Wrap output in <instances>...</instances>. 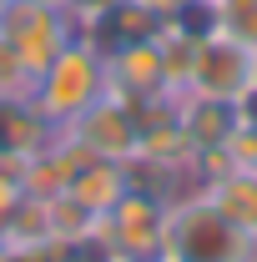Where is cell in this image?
<instances>
[{"mask_svg": "<svg viewBox=\"0 0 257 262\" xmlns=\"http://www.w3.org/2000/svg\"><path fill=\"white\" fill-rule=\"evenodd\" d=\"M161 262H257V242L232 227L202 192H192L172 207Z\"/></svg>", "mask_w": 257, "mask_h": 262, "instance_id": "1", "label": "cell"}, {"mask_svg": "<svg viewBox=\"0 0 257 262\" xmlns=\"http://www.w3.org/2000/svg\"><path fill=\"white\" fill-rule=\"evenodd\" d=\"M96 96H106V66H101V51L86 35H76L61 56L31 81V101L40 106V116L51 126H71Z\"/></svg>", "mask_w": 257, "mask_h": 262, "instance_id": "2", "label": "cell"}, {"mask_svg": "<svg viewBox=\"0 0 257 262\" xmlns=\"http://www.w3.org/2000/svg\"><path fill=\"white\" fill-rule=\"evenodd\" d=\"M166 227H172V202L131 187L121 192V202L101 217V247L111 257H126V262H161L166 252Z\"/></svg>", "mask_w": 257, "mask_h": 262, "instance_id": "3", "label": "cell"}, {"mask_svg": "<svg viewBox=\"0 0 257 262\" xmlns=\"http://www.w3.org/2000/svg\"><path fill=\"white\" fill-rule=\"evenodd\" d=\"M0 35L15 46L26 76L35 81L76 40V26L61 10V0H0Z\"/></svg>", "mask_w": 257, "mask_h": 262, "instance_id": "4", "label": "cell"}, {"mask_svg": "<svg viewBox=\"0 0 257 262\" xmlns=\"http://www.w3.org/2000/svg\"><path fill=\"white\" fill-rule=\"evenodd\" d=\"M252 81H257V51H247V46H237V40H227V35H217V31L197 40L192 86H187V91L237 101Z\"/></svg>", "mask_w": 257, "mask_h": 262, "instance_id": "5", "label": "cell"}, {"mask_svg": "<svg viewBox=\"0 0 257 262\" xmlns=\"http://www.w3.org/2000/svg\"><path fill=\"white\" fill-rule=\"evenodd\" d=\"M61 131H71L91 157H101V162H121V166L136 157V141H141V131H136V121H131V111L116 96H96L76 121H71V126H61Z\"/></svg>", "mask_w": 257, "mask_h": 262, "instance_id": "6", "label": "cell"}, {"mask_svg": "<svg viewBox=\"0 0 257 262\" xmlns=\"http://www.w3.org/2000/svg\"><path fill=\"white\" fill-rule=\"evenodd\" d=\"M101 66H106V96H116L121 106L166 96L157 40H131V46H116V51H101Z\"/></svg>", "mask_w": 257, "mask_h": 262, "instance_id": "7", "label": "cell"}, {"mask_svg": "<svg viewBox=\"0 0 257 262\" xmlns=\"http://www.w3.org/2000/svg\"><path fill=\"white\" fill-rule=\"evenodd\" d=\"M56 131L61 126H51L40 116V106L31 101V91H0V162L20 166L26 157L46 151L56 141Z\"/></svg>", "mask_w": 257, "mask_h": 262, "instance_id": "8", "label": "cell"}, {"mask_svg": "<svg viewBox=\"0 0 257 262\" xmlns=\"http://www.w3.org/2000/svg\"><path fill=\"white\" fill-rule=\"evenodd\" d=\"M177 121H182V131L192 136L197 151L227 146V136L242 126V116H237V101L202 96V91H182V96H177Z\"/></svg>", "mask_w": 257, "mask_h": 262, "instance_id": "9", "label": "cell"}, {"mask_svg": "<svg viewBox=\"0 0 257 262\" xmlns=\"http://www.w3.org/2000/svg\"><path fill=\"white\" fill-rule=\"evenodd\" d=\"M166 15H157L152 5H136V0H116L96 26L86 31V40L96 51H116V46H131V40H157Z\"/></svg>", "mask_w": 257, "mask_h": 262, "instance_id": "10", "label": "cell"}, {"mask_svg": "<svg viewBox=\"0 0 257 262\" xmlns=\"http://www.w3.org/2000/svg\"><path fill=\"white\" fill-rule=\"evenodd\" d=\"M202 196L222 212L227 222L237 232H247L257 242V171H242V166H232L227 177H217V182H207L202 187Z\"/></svg>", "mask_w": 257, "mask_h": 262, "instance_id": "11", "label": "cell"}, {"mask_svg": "<svg viewBox=\"0 0 257 262\" xmlns=\"http://www.w3.org/2000/svg\"><path fill=\"white\" fill-rule=\"evenodd\" d=\"M66 192L81 196L96 217H106V212L121 202V192H126V166L121 162H101V157H86V162L76 166V177H71Z\"/></svg>", "mask_w": 257, "mask_h": 262, "instance_id": "12", "label": "cell"}, {"mask_svg": "<svg viewBox=\"0 0 257 262\" xmlns=\"http://www.w3.org/2000/svg\"><path fill=\"white\" fill-rule=\"evenodd\" d=\"M46 227H51V242H66V247H81V242H96L101 232V217L81 202V196H51L46 202Z\"/></svg>", "mask_w": 257, "mask_h": 262, "instance_id": "13", "label": "cell"}, {"mask_svg": "<svg viewBox=\"0 0 257 262\" xmlns=\"http://www.w3.org/2000/svg\"><path fill=\"white\" fill-rule=\"evenodd\" d=\"M157 51H161V86H166V96H182V91L192 86L197 40H192V35H182V31H172V26H161Z\"/></svg>", "mask_w": 257, "mask_h": 262, "instance_id": "14", "label": "cell"}, {"mask_svg": "<svg viewBox=\"0 0 257 262\" xmlns=\"http://www.w3.org/2000/svg\"><path fill=\"white\" fill-rule=\"evenodd\" d=\"M212 10H217V35L257 51V0H212Z\"/></svg>", "mask_w": 257, "mask_h": 262, "instance_id": "15", "label": "cell"}, {"mask_svg": "<svg viewBox=\"0 0 257 262\" xmlns=\"http://www.w3.org/2000/svg\"><path fill=\"white\" fill-rule=\"evenodd\" d=\"M0 91H31V76H26V66L5 35H0Z\"/></svg>", "mask_w": 257, "mask_h": 262, "instance_id": "16", "label": "cell"}, {"mask_svg": "<svg viewBox=\"0 0 257 262\" xmlns=\"http://www.w3.org/2000/svg\"><path fill=\"white\" fill-rule=\"evenodd\" d=\"M111 5H116V0H61V10L71 15V26H76V35H86V31H91V26L101 20V15L111 10Z\"/></svg>", "mask_w": 257, "mask_h": 262, "instance_id": "17", "label": "cell"}, {"mask_svg": "<svg viewBox=\"0 0 257 262\" xmlns=\"http://www.w3.org/2000/svg\"><path fill=\"white\" fill-rule=\"evenodd\" d=\"M20 182H15V171H0V227H5V217L15 212V202H20Z\"/></svg>", "mask_w": 257, "mask_h": 262, "instance_id": "18", "label": "cell"}, {"mask_svg": "<svg viewBox=\"0 0 257 262\" xmlns=\"http://www.w3.org/2000/svg\"><path fill=\"white\" fill-rule=\"evenodd\" d=\"M136 5H152L157 15H177V10H182L187 0H136Z\"/></svg>", "mask_w": 257, "mask_h": 262, "instance_id": "19", "label": "cell"}, {"mask_svg": "<svg viewBox=\"0 0 257 262\" xmlns=\"http://www.w3.org/2000/svg\"><path fill=\"white\" fill-rule=\"evenodd\" d=\"M106 262H126V257H106Z\"/></svg>", "mask_w": 257, "mask_h": 262, "instance_id": "20", "label": "cell"}]
</instances>
